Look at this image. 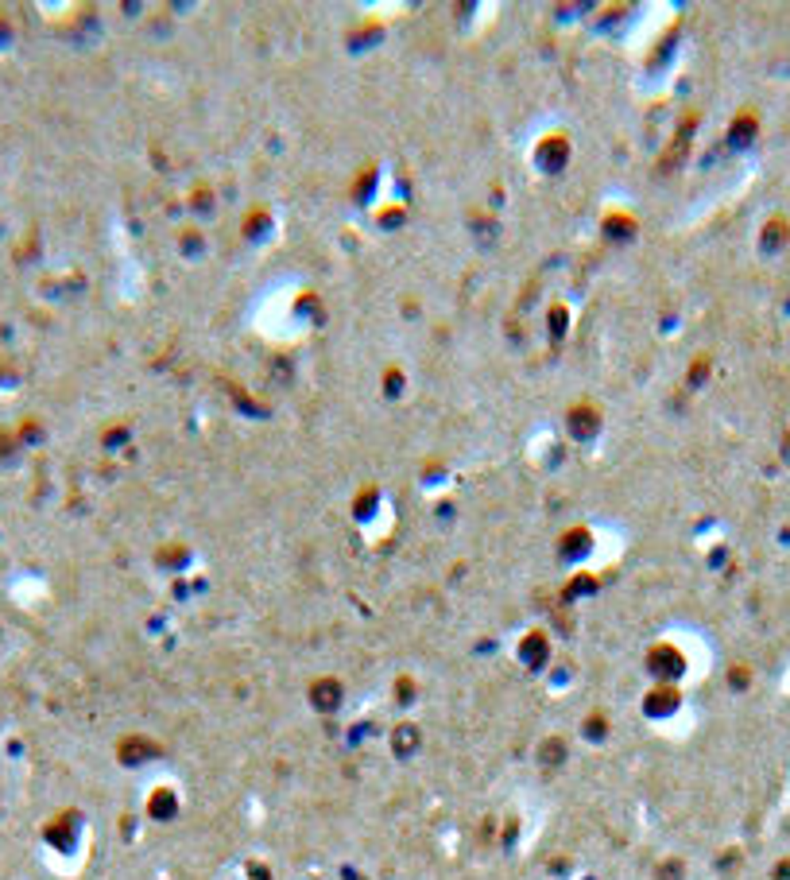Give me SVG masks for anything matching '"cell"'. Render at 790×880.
Segmentation results:
<instances>
[{
  "instance_id": "cell-5",
  "label": "cell",
  "mask_w": 790,
  "mask_h": 880,
  "mask_svg": "<svg viewBox=\"0 0 790 880\" xmlns=\"http://www.w3.org/2000/svg\"><path fill=\"white\" fill-rule=\"evenodd\" d=\"M670 706H678V694L670 691V686H659V691L651 694V702H647V710H651V714H667Z\"/></svg>"
},
{
  "instance_id": "cell-6",
  "label": "cell",
  "mask_w": 790,
  "mask_h": 880,
  "mask_svg": "<svg viewBox=\"0 0 790 880\" xmlns=\"http://www.w3.org/2000/svg\"><path fill=\"white\" fill-rule=\"evenodd\" d=\"M519 655L527 663H542V636H527V640H523V648H519Z\"/></svg>"
},
{
  "instance_id": "cell-1",
  "label": "cell",
  "mask_w": 790,
  "mask_h": 880,
  "mask_svg": "<svg viewBox=\"0 0 790 880\" xmlns=\"http://www.w3.org/2000/svg\"><path fill=\"white\" fill-rule=\"evenodd\" d=\"M311 702L318 706V710H337L341 706V683L337 678H318V683L311 686Z\"/></svg>"
},
{
  "instance_id": "cell-4",
  "label": "cell",
  "mask_w": 790,
  "mask_h": 880,
  "mask_svg": "<svg viewBox=\"0 0 790 880\" xmlns=\"http://www.w3.org/2000/svg\"><path fill=\"white\" fill-rule=\"evenodd\" d=\"M175 807H178V799H175V795H170L167 788H159V791L152 795V803H147L152 819H170V814H175Z\"/></svg>"
},
{
  "instance_id": "cell-3",
  "label": "cell",
  "mask_w": 790,
  "mask_h": 880,
  "mask_svg": "<svg viewBox=\"0 0 790 880\" xmlns=\"http://www.w3.org/2000/svg\"><path fill=\"white\" fill-rule=\"evenodd\" d=\"M391 749L399 752V757H411V752L419 749V729H415V725H399L391 733Z\"/></svg>"
},
{
  "instance_id": "cell-7",
  "label": "cell",
  "mask_w": 790,
  "mask_h": 880,
  "mask_svg": "<svg viewBox=\"0 0 790 880\" xmlns=\"http://www.w3.org/2000/svg\"><path fill=\"white\" fill-rule=\"evenodd\" d=\"M542 760H562V741H547L542 745Z\"/></svg>"
},
{
  "instance_id": "cell-2",
  "label": "cell",
  "mask_w": 790,
  "mask_h": 880,
  "mask_svg": "<svg viewBox=\"0 0 790 880\" xmlns=\"http://www.w3.org/2000/svg\"><path fill=\"white\" fill-rule=\"evenodd\" d=\"M651 671L655 675H678L682 671V655L675 648H655L651 652Z\"/></svg>"
}]
</instances>
